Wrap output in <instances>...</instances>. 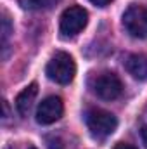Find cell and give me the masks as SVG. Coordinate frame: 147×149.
<instances>
[{
    "label": "cell",
    "mask_w": 147,
    "mask_h": 149,
    "mask_svg": "<svg viewBox=\"0 0 147 149\" xmlns=\"http://www.w3.org/2000/svg\"><path fill=\"white\" fill-rule=\"evenodd\" d=\"M45 73L52 81L61 83V85H68L73 81L74 74H76L74 59L68 52H55L52 56V59L49 61Z\"/></svg>",
    "instance_id": "obj_1"
},
{
    "label": "cell",
    "mask_w": 147,
    "mask_h": 149,
    "mask_svg": "<svg viewBox=\"0 0 147 149\" xmlns=\"http://www.w3.org/2000/svg\"><path fill=\"white\" fill-rule=\"evenodd\" d=\"M85 123L90 130V134L95 139H106L116 130L118 127V120L112 113L101 109V108H94L85 114Z\"/></svg>",
    "instance_id": "obj_2"
},
{
    "label": "cell",
    "mask_w": 147,
    "mask_h": 149,
    "mask_svg": "<svg viewBox=\"0 0 147 149\" xmlns=\"http://www.w3.org/2000/svg\"><path fill=\"white\" fill-rule=\"evenodd\" d=\"M90 88L97 97H101L104 101H114L121 95L123 83L116 73L102 71V73H97L90 78Z\"/></svg>",
    "instance_id": "obj_3"
},
{
    "label": "cell",
    "mask_w": 147,
    "mask_h": 149,
    "mask_svg": "<svg viewBox=\"0 0 147 149\" xmlns=\"http://www.w3.org/2000/svg\"><path fill=\"white\" fill-rule=\"evenodd\" d=\"M123 26L135 38H147V5L132 3L123 12Z\"/></svg>",
    "instance_id": "obj_4"
},
{
    "label": "cell",
    "mask_w": 147,
    "mask_h": 149,
    "mask_svg": "<svg viewBox=\"0 0 147 149\" xmlns=\"http://www.w3.org/2000/svg\"><path fill=\"white\" fill-rule=\"evenodd\" d=\"M87 23H88V12L80 5H71L61 16V24H59L61 35L64 38L76 37L78 33L83 31Z\"/></svg>",
    "instance_id": "obj_5"
},
{
    "label": "cell",
    "mask_w": 147,
    "mask_h": 149,
    "mask_svg": "<svg viewBox=\"0 0 147 149\" xmlns=\"http://www.w3.org/2000/svg\"><path fill=\"white\" fill-rule=\"evenodd\" d=\"M64 113V104H62V99L57 97V95H50L47 99H43L40 104H38L37 109V121L40 125H50V123H55Z\"/></svg>",
    "instance_id": "obj_6"
},
{
    "label": "cell",
    "mask_w": 147,
    "mask_h": 149,
    "mask_svg": "<svg viewBox=\"0 0 147 149\" xmlns=\"http://www.w3.org/2000/svg\"><path fill=\"white\" fill-rule=\"evenodd\" d=\"M125 66H126V71L135 80H140V81L147 80V56L146 54H132V56H128Z\"/></svg>",
    "instance_id": "obj_7"
},
{
    "label": "cell",
    "mask_w": 147,
    "mask_h": 149,
    "mask_svg": "<svg viewBox=\"0 0 147 149\" xmlns=\"http://www.w3.org/2000/svg\"><path fill=\"white\" fill-rule=\"evenodd\" d=\"M37 94H38L37 83H30L24 90L19 92V95L16 97V108H17V111H19L21 116H26L30 113L33 102H35V99H37Z\"/></svg>",
    "instance_id": "obj_8"
},
{
    "label": "cell",
    "mask_w": 147,
    "mask_h": 149,
    "mask_svg": "<svg viewBox=\"0 0 147 149\" xmlns=\"http://www.w3.org/2000/svg\"><path fill=\"white\" fill-rule=\"evenodd\" d=\"M17 2L26 10H45L54 7L59 0H17Z\"/></svg>",
    "instance_id": "obj_9"
},
{
    "label": "cell",
    "mask_w": 147,
    "mask_h": 149,
    "mask_svg": "<svg viewBox=\"0 0 147 149\" xmlns=\"http://www.w3.org/2000/svg\"><path fill=\"white\" fill-rule=\"evenodd\" d=\"M10 33H12L10 19L7 16V12H3V16H2V49H3V57L7 56V43H9Z\"/></svg>",
    "instance_id": "obj_10"
},
{
    "label": "cell",
    "mask_w": 147,
    "mask_h": 149,
    "mask_svg": "<svg viewBox=\"0 0 147 149\" xmlns=\"http://www.w3.org/2000/svg\"><path fill=\"white\" fill-rule=\"evenodd\" d=\"M47 148L49 149H64L59 137H47Z\"/></svg>",
    "instance_id": "obj_11"
},
{
    "label": "cell",
    "mask_w": 147,
    "mask_h": 149,
    "mask_svg": "<svg viewBox=\"0 0 147 149\" xmlns=\"http://www.w3.org/2000/svg\"><path fill=\"white\" fill-rule=\"evenodd\" d=\"M114 149H137V148L133 144H128V142H118L114 146Z\"/></svg>",
    "instance_id": "obj_12"
},
{
    "label": "cell",
    "mask_w": 147,
    "mask_h": 149,
    "mask_svg": "<svg viewBox=\"0 0 147 149\" xmlns=\"http://www.w3.org/2000/svg\"><path fill=\"white\" fill-rule=\"evenodd\" d=\"M140 137H142V144L147 148V125H144L140 128Z\"/></svg>",
    "instance_id": "obj_13"
},
{
    "label": "cell",
    "mask_w": 147,
    "mask_h": 149,
    "mask_svg": "<svg viewBox=\"0 0 147 149\" xmlns=\"http://www.w3.org/2000/svg\"><path fill=\"white\" fill-rule=\"evenodd\" d=\"M94 5H97V7H106V5H109L112 0H90Z\"/></svg>",
    "instance_id": "obj_14"
},
{
    "label": "cell",
    "mask_w": 147,
    "mask_h": 149,
    "mask_svg": "<svg viewBox=\"0 0 147 149\" xmlns=\"http://www.w3.org/2000/svg\"><path fill=\"white\" fill-rule=\"evenodd\" d=\"M28 149H37V148H35V146H30V148H28Z\"/></svg>",
    "instance_id": "obj_15"
}]
</instances>
